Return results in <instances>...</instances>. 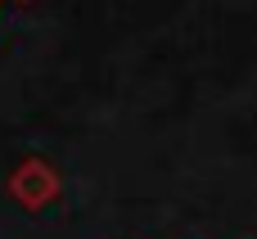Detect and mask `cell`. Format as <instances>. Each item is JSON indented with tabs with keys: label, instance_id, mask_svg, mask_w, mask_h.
Wrapping results in <instances>:
<instances>
[{
	"label": "cell",
	"instance_id": "obj_1",
	"mask_svg": "<svg viewBox=\"0 0 257 239\" xmlns=\"http://www.w3.org/2000/svg\"><path fill=\"white\" fill-rule=\"evenodd\" d=\"M54 190H59V176H54V167H50L45 158H27V163L9 176V194H14L23 208H45V203L54 199Z\"/></svg>",
	"mask_w": 257,
	"mask_h": 239
}]
</instances>
